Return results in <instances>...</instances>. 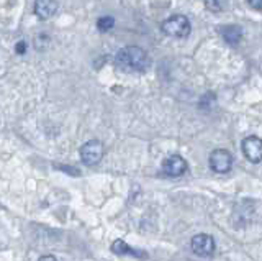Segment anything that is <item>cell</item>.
Returning <instances> with one entry per match:
<instances>
[{"instance_id": "1", "label": "cell", "mask_w": 262, "mask_h": 261, "mask_svg": "<svg viewBox=\"0 0 262 261\" xmlns=\"http://www.w3.org/2000/svg\"><path fill=\"white\" fill-rule=\"evenodd\" d=\"M115 64L125 72H146L151 66V58L143 48L125 46L115 56Z\"/></svg>"}, {"instance_id": "2", "label": "cell", "mask_w": 262, "mask_h": 261, "mask_svg": "<svg viewBox=\"0 0 262 261\" xmlns=\"http://www.w3.org/2000/svg\"><path fill=\"white\" fill-rule=\"evenodd\" d=\"M161 30L164 35L172 38H187L192 31V25L185 15H172V17L162 22Z\"/></svg>"}, {"instance_id": "3", "label": "cell", "mask_w": 262, "mask_h": 261, "mask_svg": "<svg viewBox=\"0 0 262 261\" xmlns=\"http://www.w3.org/2000/svg\"><path fill=\"white\" fill-rule=\"evenodd\" d=\"M103 158V145L100 140H89L80 146V159L87 166H94Z\"/></svg>"}, {"instance_id": "4", "label": "cell", "mask_w": 262, "mask_h": 261, "mask_svg": "<svg viewBox=\"0 0 262 261\" xmlns=\"http://www.w3.org/2000/svg\"><path fill=\"white\" fill-rule=\"evenodd\" d=\"M210 168L218 174H225L233 168V156L228 150H215L210 154Z\"/></svg>"}, {"instance_id": "5", "label": "cell", "mask_w": 262, "mask_h": 261, "mask_svg": "<svg viewBox=\"0 0 262 261\" xmlns=\"http://www.w3.org/2000/svg\"><path fill=\"white\" fill-rule=\"evenodd\" d=\"M188 165L187 161L180 156V154H172V156H167L162 163V171L164 174L169 177H179L184 173H187Z\"/></svg>"}, {"instance_id": "6", "label": "cell", "mask_w": 262, "mask_h": 261, "mask_svg": "<svg viewBox=\"0 0 262 261\" xmlns=\"http://www.w3.org/2000/svg\"><path fill=\"white\" fill-rule=\"evenodd\" d=\"M190 247L195 255L207 258V256H211L213 251H215V240L207 233H199L192 238Z\"/></svg>"}, {"instance_id": "7", "label": "cell", "mask_w": 262, "mask_h": 261, "mask_svg": "<svg viewBox=\"0 0 262 261\" xmlns=\"http://www.w3.org/2000/svg\"><path fill=\"white\" fill-rule=\"evenodd\" d=\"M243 153L244 156L252 163H259L262 159V140L256 135L246 136L243 140Z\"/></svg>"}, {"instance_id": "8", "label": "cell", "mask_w": 262, "mask_h": 261, "mask_svg": "<svg viewBox=\"0 0 262 261\" xmlns=\"http://www.w3.org/2000/svg\"><path fill=\"white\" fill-rule=\"evenodd\" d=\"M57 0H35V15L41 20H49L57 12Z\"/></svg>"}, {"instance_id": "9", "label": "cell", "mask_w": 262, "mask_h": 261, "mask_svg": "<svg viewBox=\"0 0 262 261\" xmlns=\"http://www.w3.org/2000/svg\"><path fill=\"white\" fill-rule=\"evenodd\" d=\"M220 33L226 43L236 45V43H239V39L243 38V28L239 25H226L220 30Z\"/></svg>"}, {"instance_id": "10", "label": "cell", "mask_w": 262, "mask_h": 261, "mask_svg": "<svg viewBox=\"0 0 262 261\" xmlns=\"http://www.w3.org/2000/svg\"><path fill=\"white\" fill-rule=\"evenodd\" d=\"M112 251L117 253V255H129V256H136V258H147L146 253H141V251L128 247V243L125 240H115L113 245H112Z\"/></svg>"}, {"instance_id": "11", "label": "cell", "mask_w": 262, "mask_h": 261, "mask_svg": "<svg viewBox=\"0 0 262 261\" xmlns=\"http://www.w3.org/2000/svg\"><path fill=\"white\" fill-rule=\"evenodd\" d=\"M113 25H115V18L113 17H100L97 22V28L100 31H103V33H105V31L112 30Z\"/></svg>"}, {"instance_id": "12", "label": "cell", "mask_w": 262, "mask_h": 261, "mask_svg": "<svg viewBox=\"0 0 262 261\" xmlns=\"http://www.w3.org/2000/svg\"><path fill=\"white\" fill-rule=\"evenodd\" d=\"M205 7L211 12H221V9H223V0H205Z\"/></svg>"}, {"instance_id": "13", "label": "cell", "mask_w": 262, "mask_h": 261, "mask_svg": "<svg viewBox=\"0 0 262 261\" xmlns=\"http://www.w3.org/2000/svg\"><path fill=\"white\" fill-rule=\"evenodd\" d=\"M248 4L251 5V9H254L256 12L262 10V0H248Z\"/></svg>"}, {"instance_id": "14", "label": "cell", "mask_w": 262, "mask_h": 261, "mask_svg": "<svg viewBox=\"0 0 262 261\" xmlns=\"http://www.w3.org/2000/svg\"><path fill=\"white\" fill-rule=\"evenodd\" d=\"M38 261H57L54 256H51V255H45V256H41Z\"/></svg>"}, {"instance_id": "15", "label": "cell", "mask_w": 262, "mask_h": 261, "mask_svg": "<svg viewBox=\"0 0 262 261\" xmlns=\"http://www.w3.org/2000/svg\"><path fill=\"white\" fill-rule=\"evenodd\" d=\"M16 51H18L20 54H23V53H25V43H23V42L16 45Z\"/></svg>"}]
</instances>
